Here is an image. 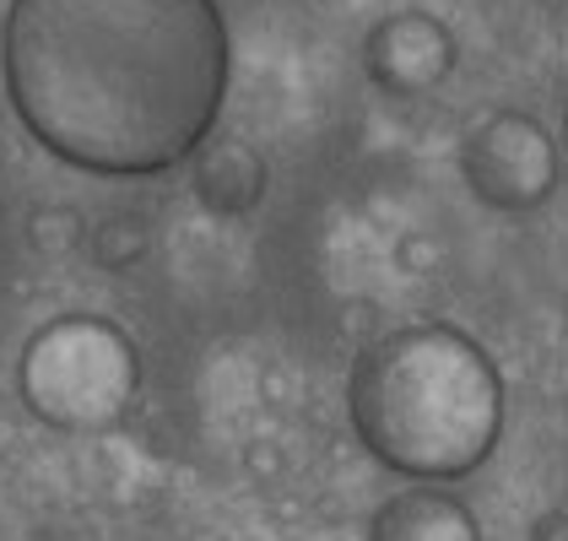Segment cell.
Returning a JSON list of instances; mask_svg holds the SVG:
<instances>
[{
    "mask_svg": "<svg viewBox=\"0 0 568 541\" xmlns=\"http://www.w3.org/2000/svg\"><path fill=\"white\" fill-rule=\"evenodd\" d=\"M363 71L390 98H428L455 71V39L428 11H390L363 39Z\"/></svg>",
    "mask_w": 568,
    "mask_h": 541,
    "instance_id": "4",
    "label": "cell"
},
{
    "mask_svg": "<svg viewBox=\"0 0 568 541\" xmlns=\"http://www.w3.org/2000/svg\"><path fill=\"white\" fill-rule=\"evenodd\" d=\"M368 541H481V531L449 488L406 482L368 514Z\"/></svg>",
    "mask_w": 568,
    "mask_h": 541,
    "instance_id": "6",
    "label": "cell"
},
{
    "mask_svg": "<svg viewBox=\"0 0 568 541\" xmlns=\"http://www.w3.org/2000/svg\"><path fill=\"white\" fill-rule=\"evenodd\" d=\"M525 541H568V509H552V514H541L536 525H530V537Z\"/></svg>",
    "mask_w": 568,
    "mask_h": 541,
    "instance_id": "8",
    "label": "cell"
},
{
    "mask_svg": "<svg viewBox=\"0 0 568 541\" xmlns=\"http://www.w3.org/2000/svg\"><path fill=\"white\" fill-rule=\"evenodd\" d=\"M233 33L217 0H6L0 92L22 131L98 180H184L222 131Z\"/></svg>",
    "mask_w": 568,
    "mask_h": 541,
    "instance_id": "1",
    "label": "cell"
},
{
    "mask_svg": "<svg viewBox=\"0 0 568 541\" xmlns=\"http://www.w3.org/2000/svg\"><path fill=\"white\" fill-rule=\"evenodd\" d=\"M395 261H400V270H412V276H428V270L444 266V238H434V233H400Z\"/></svg>",
    "mask_w": 568,
    "mask_h": 541,
    "instance_id": "7",
    "label": "cell"
},
{
    "mask_svg": "<svg viewBox=\"0 0 568 541\" xmlns=\"http://www.w3.org/2000/svg\"><path fill=\"white\" fill-rule=\"evenodd\" d=\"M357 445L400 482H460L504 433V379L455 325H406L379 336L347 379Z\"/></svg>",
    "mask_w": 568,
    "mask_h": 541,
    "instance_id": "2",
    "label": "cell"
},
{
    "mask_svg": "<svg viewBox=\"0 0 568 541\" xmlns=\"http://www.w3.org/2000/svg\"><path fill=\"white\" fill-rule=\"evenodd\" d=\"M190 190L201 201L206 217L217 223H244L265 206V190H271V163L250 135L217 131L190 163Z\"/></svg>",
    "mask_w": 568,
    "mask_h": 541,
    "instance_id": "5",
    "label": "cell"
},
{
    "mask_svg": "<svg viewBox=\"0 0 568 541\" xmlns=\"http://www.w3.org/2000/svg\"><path fill=\"white\" fill-rule=\"evenodd\" d=\"M460 174L493 212H536L558 184V146L525 114H487L460 146Z\"/></svg>",
    "mask_w": 568,
    "mask_h": 541,
    "instance_id": "3",
    "label": "cell"
}]
</instances>
